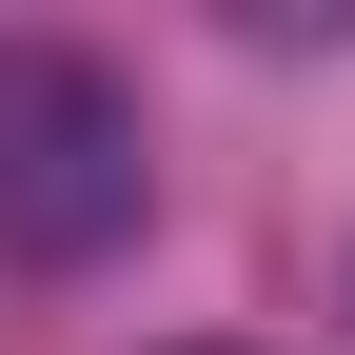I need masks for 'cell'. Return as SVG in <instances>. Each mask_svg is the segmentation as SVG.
Returning a JSON list of instances; mask_svg holds the SVG:
<instances>
[{"instance_id": "cell-1", "label": "cell", "mask_w": 355, "mask_h": 355, "mask_svg": "<svg viewBox=\"0 0 355 355\" xmlns=\"http://www.w3.org/2000/svg\"><path fill=\"white\" fill-rule=\"evenodd\" d=\"M0 237L20 257H119L139 237V99L79 40H0Z\"/></svg>"}]
</instances>
